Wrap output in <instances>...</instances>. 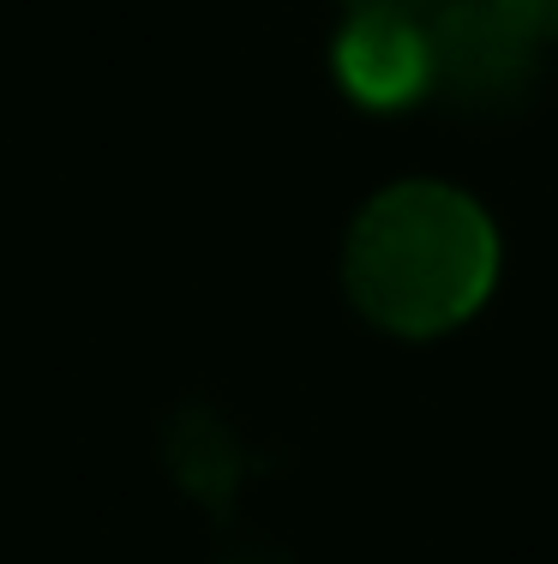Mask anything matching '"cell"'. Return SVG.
<instances>
[{
	"instance_id": "cell-1",
	"label": "cell",
	"mask_w": 558,
	"mask_h": 564,
	"mask_svg": "<svg viewBox=\"0 0 558 564\" xmlns=\"http://www.w3.org/2000/svg\"><path fill=\"white\" fill-rule=\"evenodd\" d=\"M499 240L481 205L438 181L379 193L349 235V294L396 337H438L486 301Z\"/></svg>"
},
{
	"instance_id": "cell-2",
	"label": "cell",
	"mask_w": 558,
	"mask_h": 564,
	"mask_svg": "<svg viewBox=\"0 0 558 564\" xmlns=\"http://www.w3.org/2000/svg\"><path fill=\"white\" fill-rule=\"evenodd\" d=\"M540 36L493 0H445L427 19V61L438 97L457 109H511L535 85Z\"/></svg>"
},
{
	"instance_id": "cell-3",
	"label": "cell",
	"mask_w": 558,
	"mask_h": 564,
	"mask_svg": "<svg viewBox=\"0 0 558 564\" xmlns=\"http://www.w3.org/2000/svg\"><path fill=\"white\" fill-rule=\"evenodd\" d=\"M337 78L366 109H396V102L427 97V24L403 19V12H354L337 43Z\"/></svg>"
},
{
	"instance_id": "cell-4",
	"label": "cell",
	"mask_w": 558,
	"mask_h": 564,
	"mask_svg": "<svg viewBox=\"0 0 558 564\" xmlns=\"http://www.w3.org/2000/svg\"><path fill=\"white\" fill-rule=\"evenodd\" d=\"M168 463H175V475L198 492V499H210L217 510L229 505L234 480H241V445H234V433L222 421H210V414H180L175 438H168Z\"/></svg>"
},
{
	"instance_id": "cell-5",
	"label": "cell",
	"mask_w": 558,
	"mask_h": 564,
	"mask_svg": "<svg viewBox=\"0 0 558 564\" xmlns=\"http://www.w3.org/2000/svg\"><path fill=\"white\" fill-rule=\"evenodd\" d=\"M493 7H504L523 31L535 36H558V0H493Z\"/></svg>"
},
{
	"instance_id": "cell-6",
	"label": "cell",
	"mask_w": 558,
	"mask_h": 564,
	"mask_svg": "<svg viewBox=\"0 0 558 564\" xmlns=\"http://www.w3.org/2000/svg\"><path fill=\"white\" fill-rule=\"evenodd\" d=\"M354 12H403V19H420L427 24L438 7H445V0H349Z\"/></svg>"
}]
</instances>
